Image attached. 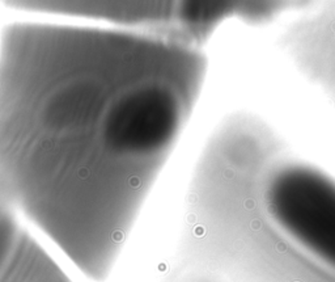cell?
Instances as JSON below:
<instances>
[{
  "label": "cell",
  "instance_id": "obj_1",
  "mask_svg": "<svg viewBox=\"0 0 335 282\" xmlns=\"http://www.w3.org/2000/svg\"><path fill=\"white\" fill-rule=\"evenodd\" d=\"M204 67L202 49L121 28L21 22L3 32L0 194L88 278L111 269Z\"/></svg>",
  "mask_w": 335,
  "mask_h": 282
},
{
  "label": "cell",
  "instance_id": "obj_2",
  "mask_svg": "<svg viewBox=\"0 0 335 282\" xmlns=\"http://www.w3.org/2000/svg\"><path fill=\"white\" fill-rule=\"evenodd\" d=\"M313 0H3L22 11L106 22L202 49L224 24L261 26L297 13Z\"/></svg>",
  "mask_w": 335,
  "mask_h": 282
},
{
  "label": "cell",
  "instance_id": "obj_3",
  "mask_svg": "<svg viewBox=\"0 0 335 282\" xmlns=\"http://www.w3.org/2000/svg\"><path fill=\"white\" fill-rule=\"evenodd\" d=\"M263 197L285 235L335 268V180L312 165L291 163L271 174Z\"/></svg>",
  "mask_w": 335,
  "mask_h": 282
},
{
  "label": "cell",
  "instance_id": "obj_4",
  "mask_svg": "<svg viewBox=\"0 0 335 282\" xmlns=\"http://www.w3.org/2000/svg\"><path fill=\"white\" fill-rule=\"evenodd\" d=\"M0 282H72L29 231L0 219Z\"/></svg>",
  "mask_w": 335,
  "mask_h": 282
}]
</instances>
